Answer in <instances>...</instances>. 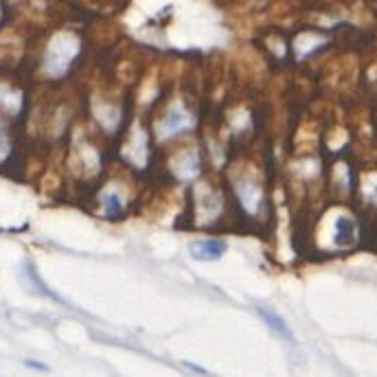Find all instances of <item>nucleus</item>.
<instances>
[{"mask_svg": "<svg viewBox=\"0 0 377 377\" xmlns=\"http://www.w3.org/2000/svg\"><path fill=\"white\" fill-rule=\"evenodd\" d=\"M178 114V110H173V112H169V116H167V125H169V132L171 134H175L178 129H182V127H186L188 125V121H186V116H175Z\"/></svg>", "mask_w": 377, "mask_h": 377, "instance_id": "7ed1b4c3", "label": "nucleus"}, {"mask_svg": "<svg viewBox=\"0 0 377 377\" xmlns=\"http://www.w3.org/2000/svg\"><path fill=\"white\" fill-rule=\"evenodd\" d=\"M259 312V316L263 318V321L274 329V332L281 336V338H286V340H292V334H290V327L283 323V318H279L274 312H268V310H263V308H259L257 310Z\"/></svg>", "mask_w": 377, "mask_h": 377, "instance_id": "f03ea898", "label": "nucleus"}, {"mask_svg": "<svg viewBox=\"0 0 377 377\" xmlns=\"http://www.w3.org/2000/svg\"><path fill=\"white\" fill-rule=\"evenodd\" d=\"M226 252V244L219 239H206V241H195L191 246V255L197 261H213Z\"/></svg>", "mask_w": 377, "mask_h": 377, "instance_id": "f257e3e1", "label": "nucleus"}, {"mask_svg": "<svg viewBox=\"0 0 377 377\" xmlns=\"http://www.w3.org/2000/svg\"><path fill=\"white\" fill-rule=\"evenodd\" d=\"M27 364H29V367H31V369H42V371H46V367H44V364H42V362H33V360H29Z\"/></svg>", "mask_w": 377, "mask_h": 377, "instance_id": "39448f33", "label": "nucleus"}, {"mask_svg": "<svg viewBox=\"0 0 377 377\" xmlns=\"http://www.w3.org/2000/svg\"><path fill=\"white\" fill-rule=\"evenodd\" d=\"M103 200H105V206H108L110 211H121V200L116 197L114 193H108Z\"/></svg>", "mask_w": 377, "mask_h": 377, "instance_id": "20e7f679", "label": "nucleus"}]
</instances>
